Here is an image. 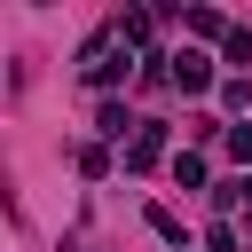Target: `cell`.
Masks as SVG:
<instances>
[{
  "instance_id": "1",
  "label": "cell",
  "mask_w": 252,
  "mask_h": 252,
  "mask_svg": "<svg viewBox=\"0 0 252 252\" xmlns=\"http://www.w3.org/2000/svg\"><path fill=\"white\" fill-rule=\"evenodd\" d=\"M173 87H181V94H205V87H213V55H205V47H181V55H173Z\"/></svg>"
},
{
  "instance_id": "2",
  "label": "cell",
  "mask_w": 252,
  "mask_h": 252,
  "mask_svg": "<svg viewBox=\"0 0 252 252\" xmlns=\"http://www.w3.org/2000/svg\"><path fill=\"white\" fill-rule=\"evenodd\" d=\"M165 158V126H134V142H126V173H150Z\"/></svg>"
},
{
  "instance_id": "3",
  "label": "cell",
  "mask_w": 252,
  "mask_h": 252,
  "mask_svg": "<svg viewBox=\"0 0 252 252\" xmlns=\"http://www.w3.org/2000/svg\"><path fill=\"white\" fill-rule=\"evenodd\" d=\"M189 39H228V16L220 8H189Z\"/></svg>"
},
{
  "instance_id": "4",
  "label": "cell",
  "mask_w": 252,
  "mask_h": 252,
  "mask_svg": "<svg viewBox=\"0 0 252 252\" xmlns=\"http://www.w3.org/2000/svg\"><path fill=\"white\" fill-rule=\"evenodd\" d=\"M94 126H102L110 142H126V126H134V118H126V102H102V110H94Z\"/></svg>"
},
{
  "instance_id": "5",
  "label": "cell",
  "mask_w": 252,
  "mask_h": 252,
  "mask_svg": "<svg viewBox=\"0 0 252 252\" xmlns=\"http://www.w3.org/2000/svg\"><path fill=\"white\" fill-rule=\"evenodd\" d=\"M173 181H181V189H205V158L181 150V158H173Z\"/></svg>"
},
{
  "instance_id": "6",
  "label": "cell",
  "mask_w": 252,
  "mask_h": 252,
  "mask_svg": "<svg viewBox=\"0 0 252 252\" xmlns=\"http://www.w3.org/2000/svg\"><path fill=\"white\" fill-rule=\"evenodd\" d=\"M79 173H87V181H102V173H110V150H102V142H87V150H79Z\"/></svg>"
},
{
  "instance_id": "7",
  "label": "cell",
  "mask_w": 252,
  "mask_h": 252,
  "mask_svg": "<svg viewBox=\"0 0 252 252\" xmlns=\"http://www.w3.org/2000/svg\"><path fill=\"white\" fill-rule=\"evenodd\" d=\"M220 55H228V63H252V32H244V24H228V39H220Z\"/></svg>"
},
{
  "instance_id": "8",
  "label": "cell",
  "mask_w": 252,
  "mask_h": 252,
  "mask_svg": "<svg viewBox=\"0 0 252 252\" xmlns=\"http://www.w3.org/2000/svg\"><path fill=\"white\" fill-rule=\"evenodd\" d=\"M228 158H252V126H228Z\"/></svg>"
}]
</instances>
